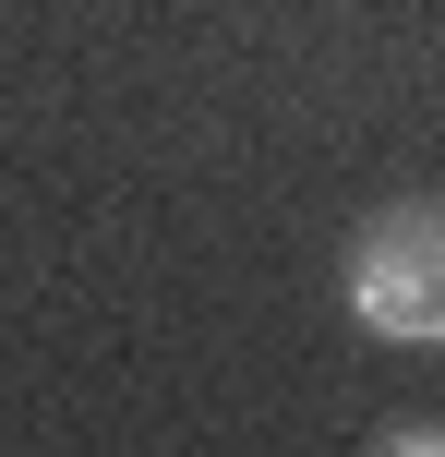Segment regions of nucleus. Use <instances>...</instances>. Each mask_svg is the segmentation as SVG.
Wrapping results in <instances>:
<instances>
[{
	"label": "nucleus",
	"instance_id": "nucleus-1",
	"mask_svg": "<svg viewBox=\"0 0 445 457\" xmlns=\"http://www.w3.org/2000/svg\"><path fill=\"white\" fill-rule=\"evenodd\" d=\"M350 313L398 349H445V193H398L350 228Z\"/></svg>",
	"mask_w": 445,
	"mask_h": 457
},
{
	"label": "nucleus",
	"instance_id": "nucleus-2",
	"mask_svg": "<svg viewBox=\"0 0 445 457\" xmlns=\"http://www.w3.org/2000/svg\"><path fill=\"white\" fill-rule=\"evenodd\" d=\"M374 457H445V434H385Z\"/></svg>",
	"mask_w": 445,
	"mask_h": 457
}]
</instances>
